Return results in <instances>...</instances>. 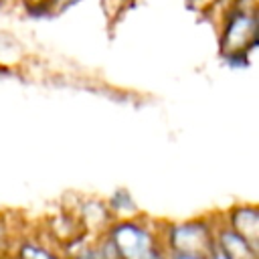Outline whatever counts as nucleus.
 I'll list each match as a JSON object with an SVG mask.
<instances>
[]
</instances>
